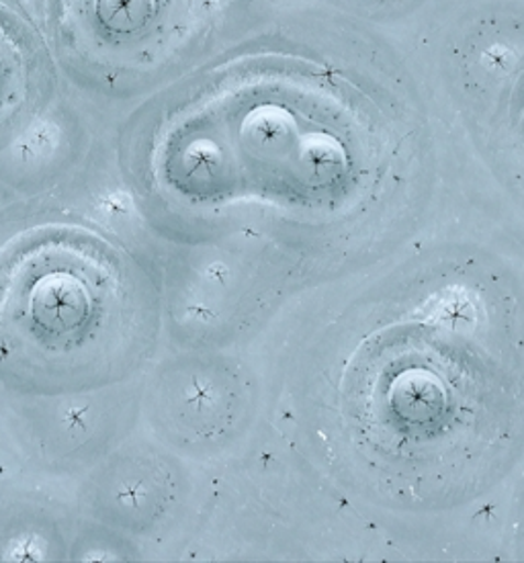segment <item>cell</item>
<instances>
[{"mask_svg": "<svg viewBox=\"0 0 524 563\" xmlns=\"http://www.w3.org/2000/svg\"><path fill=\"white\" fill-rule=\"evenodd\" d=\"M0 49H4V47L0 45ZM7 54H9V49L0 54V70H9V66H15L16 64V59H13V62H4V59H7Z\"/></svg>", "mask_w": 524, "mask_h": 563, "instance_id": "cell-2", "label": "cell"}, {"mask_svg": "<svg viewBox=\"0 0 524 563\" xmlns=\"http://www.w3.org/2000/svg\"><path fill=\"white\" fill-rule=\"evenodd\" d=\"M82 244H37L0 279V330L25 344L66 351L85 344L115 308L113 268L94 265Z\"/></svg>", "mask_w": 524, "mask_h": 563, "instance_id": "cell-1", "label": "cell"}]
</instances>
